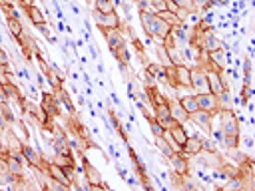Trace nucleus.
<instances>
[{
	"instance_id": "17",
	"label": "nucleus",
	"mask_w": 255,
	"mask_h": 191,
	"mask_svg": "<svg viewBox=\"0 0 255 191\" xmlns=\"http://www.w3.org/2000/svg\"><path fill=\"white\" fill-rule=\"evenodd\" d=\"M189 119L197 125V127H201L203 131H211V115L207 113V111H201V109H197V111H193V113H189Z\"/></svg>"
},
{
	"instance_id": "13",
	"label": "nucleus",
	"mask_w": 255,
	"mask_h": 191,
	"mask_svg": "<svg viewBox=\"0 0 255 191\" xmlns=\"http://www.w3.org/2000/svg\"><path fill=\"white\" fill-rule=\"evenodd\" d=\"M173 70H175L177 88H189V86H191V68L181 62V64H175Z\"/></svg>"
},
{
	"instance_id": "18",
	"label": "nucleus",
	"mask_w": 255,
	"mask_h": 191,
	"mask_svg": "<svg viewBox=\"0 0 255 191\" xmlns=\"http://www.w3.org/2000/svg\"><path fill=\"white\" fill-rule=\"evenodd\" d=\"M24 10H26V14H28V20H30L34 26H38V24H44V22H46V16L42 14V10H40L38 6L28 4V6H24Z\"/></svg>"
},
{
	"instance_id": "16",
	"label": "nucleus",
	"mask_w": 255,
	"mask_h": 191,
	"mask_svg": "<svg viewBox=\"0 0 255 191\" xmlns=\"http://www.w3.org/2000/svg\"><path fill=\"white\" fill-rule=\"evenodd\" d=\"M201 149H203V137L201 135H187V139L181 147V151L185 155H197Z\"/></svg>"
},
{
	"instance_id": "7",
	"label": "nucleus",
	"mask_w": 255,
	"mask_h": 191,
	"mask_svg": "<svg viewBox=\"0 0 255 191\" xmlns=\"http://www.w3.org/2000/svg\"><path fill=\"white\" fill-rule=\"evenodd\" d=\"M82 165H84V177H86V181H88V187H92V189H98V187L108 189V185L102 181L100 171H98V169H96L88 159H84V161H82Z\"/></svg>"
},
{
	"instance_id": "22",
	"label": "nucleus",
	"mask_w": 255,
	"mask_h": 191,
	"mask_svg": "<svg viewBox=\"0 0 255 191\" xmlns=\"http://www.w3.org/2000/svg\"><path fill=\"white\" fill-rule=\"evenodd\" d=\"M169 2L175 4V8L185 10L187 14H195V12H197V4H195V0H169Z\"/></svg>"
},
{
	"instance_id": "26",
	"label": "nucleus",
	"mask_w": 255,
	"mask_h": 191,
	"mask_svg": "<svg viewBox=\"0 0 255 191\" xmlns=\"http://www.w3.org/2000/svg\"><path fill=\"white\" fill-rule=\"evenodd\" d=\"M163 10H167V0H149V12L157 14Z\"/></svg>"
},
{
	"instance_id": "8",
	"label": "nucleus",
	"mask_w": 255,
	"mask_h": 191,
	"mask_svg": "<svg viewBox=\"0 0 255 191\" xmlns=\"http://www.w3.org/2000/svg\"><path fill=\"white\" fill-rule=\"evenodd\" d=\"M44 173H46V175H50L54 181L62 183L66 189H70V187H72V179L66 175L64 167H60L58 163H54V161H48V163H46V167H44Z\"/></svg>"
},
{
	"instance_id": "9",
	"label": "nucleus",
	"mask_w": 255,
	"mask_h": 191,
	"mask_svg": "<svg viewBox=\"0 0 255 191\" xmlns=\"http://www.w3.org/2000/svg\"><path fill=\"white\" fill-rule=\"evenodd\" d=\"M193 94H203V92H209V86H207V78H205V72L199 70V68H191V86Z\"/></svg>"
},
{
	"instance_id": "12",
	"label": "nucleus",
	"mask_w": 255,
	"mask_h": 191,
	"mask_svg": "<svg viewBox=\"0 0 255 191\" xmlns=\"http://www.w3.org/2000/svg\"><path fill=\"white\" fill-rule=\"evenodd\" d=\"M167 135L171 137V141L181 149L183 147V143H185V139H187V131H185V127H183V123H177V121H173L169 127H167Z\"/></svg>"
},
{
	"instance_id": "10",
	"label": "nucleus",
	"mask_w": 255,
	"mask_h": 191,
	"mask_svg": "<svg viewBox=\"0 0 255 191\" xmlns=\"http://www.w3.org/2000/svg\"><path fill=\"white\" fill-rule=\"evenodd\" d=\"M205 78H207V86H209V92L219 96L225 92V86H223V76L219 70H207L205 72Z\"/></svg>"
},
{
	"instance_id": "3",
	"label": "nucleus",
	"mask_w": 255,
	"mask_h": 191,
	"mask_svg": "<svg viewBox=\"0 0 255 191\" xmlns=\"http://www.w3.org/2000/svg\"><path fill=\"white\" fill-rule=\"evenodd\" d=\"M195 101H197V107L201 111H207L209 115H215L219 109H221V101L215 94L211 92H203V94H195Z\"/></svg>"
},
{
	"instance_id": "27",
	"label": "nucleus",
	"mask_w": 255,
	"mask_h": 191,
	"mask_svg": "<svg viewBox=\"0 0 255 191\" xmlns=\"http://www.w3.org/2000/svg\"><path fill=\"white\" fill-rule=\"evenodd\" d=\"M94 10L110 12V10H114V4H112V0H94Z\"/></svg>"
},
{
	"instance_id": "23",
	"label": "nucleus",
	"mask_w": 255,
	"mask_h": 191,
	"mask_svg": "<svg viewBox=\"0 0 255 191\" xmlns=\"http://www.w3.org/2000/svg\"><path fill=\"white\" fill-rule=\"evenodd\" d=\"M157 16L167 24V26H177V24H181V20H179V16L175 14V12H171V10H163V12H157Z\"/></svg>"
},
{
	"instance_id": "28",
	"label": "nucleus",
	"mask_w": 255,
	"mask_h": 191,
	"mask_svg": "<svg viewBox=\"0 0 255 191\" xmlns=\"http://www.w3.org/2000/svg\"><path fill=\"white\" fill-rule=\"evenodd\" d=\"M36 28H38V30H40V32H42L46 38H50V28H48V24H46V22H44V24H38Z\"/></svg>"
},
{
	"instance_id": "4",
	"label": "nucleus",
	"mask_w": 255,
	"mask_h": 191,
	"mask_svg": "<svg viewBox=\"0 0 255 191\" xmlns=\"http://www.w3.org/2000/svg\"><path fill=\"white\" fill-rule=\"evenodd\" d=\"M94 22L98 24L100 30H112V28H120V16L116 10H110V12H100V10H94Z\"/></svg>"
},
{
	"instance_id": "2",
	"label": "nucleus",
	"mask_w": 255,
	"mask_h": 191,
	"mask_svg": "<svg viewBox=\"0 0 255 191\" xmlns=\"http://www.w3.org/2000/svg\"><path fill=\"white\" fill-rule=\"evenodd\" d=\"M219 125H221V135H223V141L229 149H235L237 143H239V121L235 117V113L227 107V109H219Z\"/></svg>"
},
{
	"instance_id": "20",
	"label": "nucleus",
	"mask_w": 255,
	"mask_h": 191,
	"mask_svg": "<svg viewBox=\"0 0 255 191\" xmlns=\"http://www.w3.org/2000/svg\"><path fill=\"white\" fill-rule=\"evenodd\" d=\"M179 103L183 105V109H185L187 113H193V111L199 109V107H197V101H195V94H193V96H191V94L181 96V97H179Z\"/></svg>"
},
{
	"instance_id": "30",
	"label": "nucleus",
	"mask_w": 255,
	"mask_h": 191,
	"mask_svg": "<svg viewBox=\"0 0 255 191\" xmlns=\"http://www.w3.org/2000/svg\"><path fill=\"white\" fill-rule=\"evenodd\" d=\"M22 6H28V4H32V0H18Z\"/></svg>"
},
{
	"instance_id": "14",
	"label": "nucleus",
	"mask_w": 255,
	"mask_h": 191,
	"mask_svg": "<svg viewBox=\"0 0 255 191\" xmlns=\"http://www.w3.org/2000/svg\"><path fill=\"white\" fill-rule=\"evenodd\" d=\"M167 105H169V115H171L173 121H177V123H187L189 121V113L183 109L179 99H167Z\"/></svg>"
},
{
	"instance_id": "1",
	"label": "nucleus",
	"mask_w": 255,
	"mask_h": 191,
	"mask_svg": "<svg viewBox=\"0 0 255 191\" xmlns=\"http://www.w3.org/2000/svg\"><path fill=\"white\" fill-rule=\"evenodd\" d=\"M139 20H141V26H143L145 34H147L149 38H153L157 44H161V42L169 36V32H171V26H167V24H165L157 14H153V12L139 10Z\"/></svg>"
},
{
	"instance_id": "11",
	"label": "nucleus",
	"mask_w": 255,
	"mask_h": 191,
	"mask_svg": "<svg viewBox=\"0 0 255 191\" xmlns=\"http://www.w3.org/2000/svg\"><path fill=\"white\" fill-rule=\"evenodd\" d=\"M169 163L173 167L175 173L179 175H189V161H187V155L185 153H179V151H173L169 155Z\"/></svg>"
},
{
	"instance_id": "5",
	"label": "nucleus",
	"mask_w": 255,
	"mask_h": 191,
	"mask_svg": "<svg viewBox=\"0 0 255 191\" xmlns=\"http://www.w3.org/2000/svg\"><path fill=\"white\" fill-rule=\"evenodd\" d=\"M195 157H199L197 159L199 165H203L207 169H213V171H217L221 167V163H223V157L217 153V149H201Z\"/></svg>"
},
{
	"instance_id": "29",
	"label": "nucleus",
	"mask_w": 255,
	"mask_h": 191,
	"mask_svg": "<svg viewBox=\"0 0 255 191\" xmlns=\"http://www.w3.org/2000/svg\"><path fill=\"white\" fill-rule=\"evenodd\" d=\"M8 153H10L8 145L4 143V139H0V157H2V155H8Z\"/></svg>"
},
{
	"instance_id": "25",
	"label": "nucleus",
	"mask_w": 255,
	"mask_h": 191,
	"mask_svg": "<svg viewBox=\"0 0 255 191\" xmlns=\"http://www.w3.org/2000/svg\"><path fill=\"white\" fill-rule=\"evenodd\" d=\"M149 127H151V131H153V135H155V137L165 135V131H167V129L163 127V123H161V121H157L155 117H151V119H149Z\"/></svg>"
},
{
	"instance_id": "15",
	"label": "nucleus",
	"mask_w": 255,
	"mask_h": 191,
	"mask_svg": "<svg viewBox=\"0 0 255 191\" xmlns=\"http://www.w3.org/2000/svg\"><path fill=\"white\" fill-rule=\"evenodd\" d=\"M221 40L215 36V34H211V32H205L203 34V40L199 42V50H203V52H207V54H213V52H217V50H221Z\"/></svg>"
},
{
	"instance_id": "31",
	"label": "nucleus",
	"mask_w": 255,
	"mask_h": 191,
	"mask_svg": "<svg viewBox=\"0 0 255 191\" xmlns=\"http://www.w3.org/2000/svg\"><path fill=\"white\" fill-rule=\"evenodd\" d=\"M4 183H6V181H4V177H2V175H0V187H2V185H4Z\"/></svg>"
},
{
	"instance_id": "24",
	"label": "nucleus",
	"mask_w": 255,
	"mask_h": 191,
	"mask_svg": "<svg viewBox=\"0 0 255 191\" xmlns=\"http://www.w3.org/2000/svg\"><path fill=\"white\" fill-rule=\"evenodd\" d=\"M8 30H10V34H12L14 38H18V36L24 32V28H22L20 20H18V18H14V16H8Z\"/></svg>"
},
{
	"instance_id": "19",
	"label": "nucleus",
	"mask_w": 255,
	"mask_h": 191,
	"mask_svg": "<svg viewBox=\"0 0 255 191\" xmlns=\"http://www.w3.org/2000/svg\"><path fill=\"white\" fill-rule=\"evenodd\" d=\"M50 117L52 115H56L58 113V103H56V97L54 96H50V94H44V101H42V105H40Z\"/></svg>"
},
{
	"instance_id": "6",
	"label": "nucleus",
	"mask_w": 255,
	"mask_h": 191,
	"mask_svg": "<svg viewBox=\"0 0 255 191\" xmlns=\"http://www.w3.org/2000/svg\"><path fill=\"white\" fill-rule=\"evenodd\" d=\"M104 32V38H106V44L110 48V52L116 56L120 50L126 48V40L124 36L120 34V28H112V30H102Z\"/></svg>"
},
{
	"instance_id": "21",
	"label": "nucleus",
	"mask_w": 255,
	"mask_h": 191,
	"mask_svg": "<svg viewBox=\"0 0 255 191\" xmlns=\"http://www.w3.org/2000/svg\"><path fill=\"white\" fill-rule=\"evenodd\" d=\"M217 171H221L225 177H229V179H237L239 175H241V169L237 167V165H231V163H221V167L217 169Z\"/></svg>"
}]
</instances>
